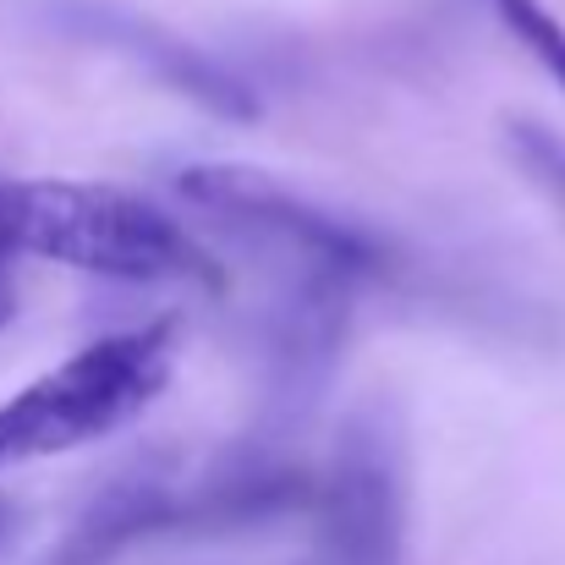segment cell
I'll use <instances>...</instances> for the list:
<instances>
[{"label":"cell","mask_w":565,"mask_h":565,"mask_svg":"<svg viewBox=\"0 0 565 565\" xmlns=\"http://www.w3.org/2000/svg\"><path fill=\"white\" fill-rule=\"evenodd\" d=\"M177 192L209 220L214 236H225L236 253L269 269L264 308H352L363 280L384 269L374 236L264 171L192 166L177 177Z\"/></svg>","instance_id":"6da1fadb"},{"label":"cell","mask_w":565,"mask_h":565,"mask_svg":"<svg viewBox=\"0 0 565 565\" xmlns=\"http://www.w3.org/2000/svg\"><path fill=\"white\" fill-rule=\"evenodd\" d=\"M11 253L132 286L220 280L214 253L198 247V236H188L160 203L105 182L0 177V258Z\"/></svg>","instance_id":"7a4b0ae2"},{"label":"cell","mask_w":565,"mask_h":565,"mask_svg":"<svg viewBox=\"0 0 565 565\" xmlns=\"http://www.w3.org/2000/svg\"><path fill=\"white\" fill-rule=\"evenodd\" d=\"M177 324L154 319L138 330H116L61 369L33 379L11 401H0V472L44 456H66L132 423L177 369Z\"/></svg>","instance_id":"3957f363"},{"label":"cell","mask_w":565,"mask_h":565,"mask_svg":"<svg viewBox=\"0 0 565 565\" xmlns=\"http://www.w3.org/2000/svg\"><path fill=\"white\" fill-rule=\"evenodd\" d=\"M319 544L313 565H401L406 544V467L390 417L358 412L313 494Z\"/></svg>","instance_id":"277c9868"},{"label":"cell","mask_w":565,"mask_h":565,"mask_svg":"<svg viewBox=\"0 0 565 565\" xmlns=\"http://www.w3.org/2000/svg\"><path fill=\"white\" fill-rule=\"evenodd\" d=\"M182 527V483L166 461H132L116 472L33 565H116L132 544Z\"/></svg>","instance_id":"5b68a950"},{"label":"cell","mask_w":565,"mask_h":565,"mask_svg":"<svg viewBox=\"0 0 565 565\" xmlns=\"http://www.w3.org/2000/svg\"><path fill=\"white\" fill-rule=\"evenodd\" d=\"M61 22L77 39H94V44H110V50L132 55L149 77L171 83L177 94H188L209 116H225V121H253L258 116V99L236 72H225L220 61L192 50L188 39L166 33L160 22H143V17L116 11V6H61Z\"/></svg>","instance_id":"8992f818"},{"label":"cell","mask_w":565,"mask_h":565,"mask_svg":"<svg viewBox=\"0 0 565 565\" xmlns=\"http://www.w3.org/2000/svg\"><path fill=\"white\" fill-rule=\"evenodd\" d=\"M494 6V17H500V28L555 77L565 88V28H561V17L544 6V0H489Z\"/></svg>","instance_id":"52a82bcc"},{"label":"cell","mask_w":565,"mask_h":565,"mask_svg":"<svg viewBox=\"0 0 565 565\" xmlns=\"http://www.w3.org/2000/svg\"><path fill=\"white\" fill-rule=\"evenodd\" d=\"M505 138H511L516 166L550 192L555 203H565V143L561 138H555V132H544V127H533V121H516Z\"/></svg>","instance_id":"ba28073f"},{"label":"cell","mask_w":565,"mask_h":565,"mask_svg":"<svg viewBox=\"0 0 565 565\" xmlns=\"http://www.w3.org/2000/svg\"><path fill=\"white\" fill-rule=\"evenodd\" d=\"M11 313H17V286H11V275H6V258H0V330L11 324Z\"/></svg>","instance_id":"9c48e42d"},{"label":"cell","mask_w":565,"mask_h":565,"mask_svg":"<svg viewBox=\"0 0 565 565\" xmlns=\"http://www.w3.org/2000/svg\"><path fill=\"white\" fill-rule=\"evenodd\" d=\"M6 533H11V511L0 505V544H6Z\"/></svg>","instance_id":"30bf717a"}]
</instances>
